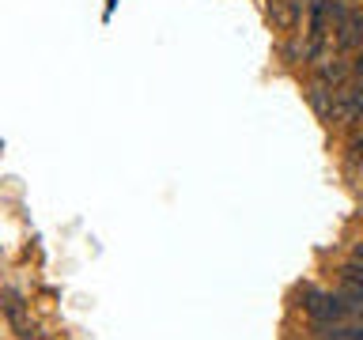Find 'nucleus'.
<instances>
[{"label": "nucleus", "mask_w": 363, "mask_h": 340, "mask_svg": "<svg viewBox=\"0 0 363 340\" xmlns=\"http://www.w3.org/2000/svg\"><path fill=\"white\" fill-rule=\"evenodd\" d=\"M303 310L311 314L318 325H337V322H348V317H352V299L333 295V291L306 288L303 291Z\"/></svg>", "instance_id": "obj_1"}, {"label": "nucleus", "mask_w": 363, "mask_h": 340, "mask_svg": "<svg viewBox=\"0 0 363 340\" xmlns=\"http://www.w3.org/2000/svg\"><path fill=\"white\" fill-rule=\"evenodd\" d=\"M325 34H329V0H306V57L322 53L325 45Z\"/></svg>", "instance_id": "obj_2"}, {"label": "nucleus", "mask_w": 363, "mask_h": 340, "mask_svg": "<svg viewBox=\"0 0 363 340\" xmlns=\"http://www.w3.org/2000/svg\"><path fill=\"white\" fill-rule=\"evenodd\" d=\"M4 314H8L11 333H16L19 340H42L38 325L30 322V310H27V302H23L19 291H4Z\"/></svg>", "instance_id": "obj_3"}, {"label": "nucleus", "mask_w": 363, "mask_h": 340, "mask_svg": "<svg viewBox=\"0 0 363 340\" xmlns=\"http://www.w3.org/2000/svg\"><path fill=\"white\" fill-rule=\"evenodd\" d=\"M329 118H333V121H356V118H363V84H340L333 91Z\"/></svg>", "instance_id": "obj_4"}, {"label": "nucleus", "mask_w": 363, "mask_h": 340, "mask_svg": "<svg viewBox=\"0 0 363 340\" xmlns=\"http://www.w3.org/2000/svg\"><path fill=\"white\" fill-rule=\"evenodd\" d=\"M337 45L340 50H356V45H363V16H356V11H340L337 16Z\"/></svg>", "instance_id": "obj_5"}, {"label": "nucleus", "mask_w": 363, "mask_h": 340, "mask_svg": "<svg viewBox=\"0 0 363 340\" xmlns=\"http://www.w3.org/2000/svg\"><path fill=\"white\" fill-rule=\"evenodd\" d=\"M322 340H363V325H322Z\"/></svg>", "instance_id": "obj_6"}, {"label": "nucleus", "mask_w": 363, "mask_h": 340, "mask_svg": "<svg viewBox=\"0 0 363 340\" xmlns=\"http://www.w3.org/2000/svg\"><path fill=\"white\" fill-rule=\"evenodd\" d=\"M356 84H363V57L356 61Z\"/></svg>", "instance_id": "obj_7"}, {"label": "nucleus", "mask_w": 363, "mask_h": 340, "mask_svg": "<svg viewBox=\"0 0 363 340\" xmlns=\"http://www.w3.org/2000/svg\"><path fill=\"white\" fill-rule=\"evenodd\" d=\"M356 155L363 159V140H356Z\"/></svg>", "instance_id": "obj_8"}]
</instances>
